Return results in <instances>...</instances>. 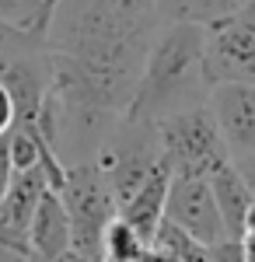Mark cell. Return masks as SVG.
<instances>
[{"mask_svg":"<svg viewBox=\"0 0 255 262\" xmlns=\"http://www.w3.org/2000/svg\"><path fill=\"white\" fill-rule=\"evenodd\" d=\"M206 49L199 25H161L143 60L137 91L130 98L126 116L133 119H164L172 112L206 105L210 98Z\"/></svg>","mask_w":255,"mask_h":262,"instance_id":"obj_1","label":"cell"},{"mask_svg":"<svg viewBox=\"0 0 255 262\" xmlns=\"http://www.w3.org/2000/svg\"><path fill=\"white\" fill-rule=\"evenodd\" d=\"M91 161L98 164V171L105 175L116 203L122 206L143 185V179L164 161L161 158V140H157V122L133 119V116L122 112Z\"/></svg>","mask_w":255,"mask_h":262,"instance_id":"obj_2","label":"cell"},{"mask_svg":"<svg viewBox=\"0 0 255 262\" xmlns=\"http://www.w3.org/2000/svg\"><path fill=\"white\" fill-rule=\"evenodd\" d=\"M154 122L157 140H161V158L172 175H210L220 164L231 161L210 105H193V108L172 112Z\"/></svg>","mask_w":255,"mask_h":262,"instance_id":"obj_3","label":"cell"},{"mask_svg":"<svg viewBox=\"0 0 255 262\" xmlns=\"http://www.w3.org/2000/svg\"><path fill=\"white\" fill-rule=\"evenodd\" d=\"M59 196H63V206L70 213V252L84 255V259H98L101 234H105L109 221L119 213V203L105 175L98 171V164L95 161L67 164V179H63Z\"/></svg>","mask_w":255,"mask_h":262,"instance_id":"obj_4","label":"cell"},{"mask_svg":"<svg viewBox=\"0 0 255 262\" xmlns=\"http://www.w3.org/2000/svg\"><path fill=\"white\" fill-rule=\"evenodd\" d=\"M206 74L214 84H255V0H245L235 14L203 28Z\"/></svg>","mask_w":255,"mask_h":262,"instance_id":"obj_5","label":"cell"},{"mask_svg":"<svg viewBox=\"0 0 255 262\" xmlns=\"http://www.w3.org/2000/svg\"><path fill=\"white\" fill-rule=\"evenodd\" d=\"M164 221L178 224L182 231H189L203 245L227 238V227H224V217L217 210L206 175H172L168 200H164Z\"/></svg>","mask_w":255,"mask_h":262,"instance_id":"obj_6","label":"cell"},{"mask_svg":"<svg viewBox=\"0 0 255 262\" xmlns=\"http://www.w3.org/2000/svg\"><path fill=\"white\" fill-rule=\"evenodd\" d=\"M206 105H210L217 129L227 143L231 161L255 154V84H238V81L214 84Z\"/></svg>","mask_w":255,"mask_h":262,"instance_id":"obj_7","label":"cell"},{"mask_svg":"<svg viewBox=\"0 0 255 262\" xmlns=\"http://www.w3.org/2000/svg\"><path fill=\"white\" fill-rule=\"evenodd\" d=\"M28 248L32 255H39L46 262H59L70 252V213L63 206V196L56 189H46L42 192L39 206L28 221Z\"/></svg>","mask_w":255,"mask_h":262,"instance_id":"obj_8","label":"cell"},{"mask_svg":"<svg viewBox=\"0 0 255 262\" xmlns=\"http://www.w3.org/2000/svg\"><path fill=\"white\" fill-rule=\"evenodd\" d=\"M168 182H172V171H168V164L161 161L143 179L137 192L130 196V200L119 206V217L130 224L133 231H137L143 242H151L157 231V224L164 221V200H168Z\"/></svg>","mask_w":255,"mask_h":262,"instance_id":"obj_9","label":"cell"},{"mask_svg":"<svg viewBox=\"0 0 255 262\" xmlns=\"http://www.w3.org/2000/svg\"><path fill=\"white\" fill-rule=\"evenodd\" d=\"M49 189V175H46V168L42 164H32V168H18L14 171V179L7 185V192H4V200H0V221L11 224L14 231H28V221H32V213H35V206H39L42 192ZM28 238V234H25Z\"/></svg>","mask_w":255,"mask_h":262,"instance_id":"obj_10","label":"cell"},{"mask_svg":"<svg viewBox=\"0 0 255 262\" xmlns=\"http://www.w3.org/2000/svg\"><path fill=\"white\" fill-rule=\"evenodd\" d=\"M206 179H210V189H214L217 210H220V217H224L227 234H231V238H238V227H241V221H245L248 206L255 203L252 185L241 179V171L235 168V161L220 164V168H217V171H210Z\"/></svg>","mask_w":255,"mask_h":262,"instance_id":"obj_11","label":"cell"},{"mask_svg":"<svg viewBox=\"0 0 255 262\" xmlns=\"http://www.w3.org/2000/svg\"><path fill=\"white\" fill-rule=\"evenodd\" d=\"M161 25H214V21L235 14L245 0H154Z\"/></svg>","mask_w":255,"mask_h":262,"instance_id":"obj_12","label":"cell"},{"mask_svg":"<svg viewBox=\"0 0 255 262\" xmlns=\"http://www.w3.org/2000/svg\"><path fill=\"white\" fill-rule=\"evenodd\" d=\"M143 248H147V242L116 213V217L109 221V227H105V234H101L98 259L101 262H137L140 255H143Z\"/></svg>","mask_w":255,"mask_h":262,"instance_id":"obj_13","label":"cell"},{"mask_svg":"<svg viewBox=\"0 0 255 262\" xmlns=\"http://www.w3.org/2000/svg\"><path fill=\"white\" fill-rule=\"evenodd\" d=\"M151 242H157L161 248H168L178 262H210V245H203L199 238H193L189 231H182V227L172 224V221L157 224Z\"/></svg>","mask_w":255,"mask_h":262,"instance_id":"obj_14","label":"cell"},{"mask_svg":"<svg viewBox=\"0 0 255 262\" xmlns=\"http://www.w3.org/2000/svg\"><path fill=\"white\" fill-rule=\"evenodd\" d=\"M0 18L42 35L49 21V0H0Z\"/></svg>","mask_w":255,"mask_h":262,"instance_id":"obj_15","label":"cell"},{"mask_svg":"<svg viewBox=\"0 0 255 262\" xmlns=\"http://www.w3.org/2000/svg\"><path fill=\"white\" fill-rule=\"evenodd\" d=\"M21 46H42V35L28 32V28H18V25L0 18V56L11 53V49H21Z\"/></svg>","mask_w":255,"mask_h":262,"instance_id":"obj_16","label":"cell"},{"mask_svg":"<svg viewBox=\"0 0 255 262\" xmlns=\"http://www.w3.org/2000/svg\"><path fill=\"white\" fill-rule=\"evenodd\" d=\"M238 242H241V262H255V203L238 227Z\"/></svg>","mask_w":255,"mask_h":262,"instance_id":"obj_17","label":"cell"},{"mask_svg":"<svg viewBox=\"0 0 255 262\" xmlns=\"http://www.w3.org/2000/svg\"><path fill=\"white\" fill-rule=\"evenodd\" d=\"M0 248H7V252H18V255H32V248H28V238L14 231L11 224L0 221Z\"/></svg>","mask_w":255,"mask_h":262,"instance_id":"obj_18","label":"cell"},{"mask_svg":"<svg viewBox=\"0 0 255 262\" xmlns=\"http://www.w3.org/2000/svg\"><path fill=\"white\" fill-rule=\"evenodd\" d=\"M14 129V98L7 91V84L0 81V137H7Z\"/></svg>","mask_w":255,"mask_h":262,"instance_id":"obj_19","label":"cell"},{"mask_svg":"<svg viewBox=\"0 0 255 262\" xmlns=\"http://www.w3.org/2000/svg\"><path fill=\"white\" fill-rule=\"evenodd\" d=\"M14 179V161H11V147H7V137H0V200L7 192V185Z\"/></svg>","mask_w":255,"mask_h":262,"instance_id":"obj_20","label":"cell"},{"mask_svg":"<svg viewBox=\"0 0 255 262\" xmlns=\"http://www.w3.org/2000/svg\"><path fill=\"white\" fill-rule=\"evenodd\" d=\"M137 262H178L168 248H161L157 242H147V248H143V255H140Z\"/></svg>","mask_w":255,"mask_h":262,"instance_id":"obj_21","label":"cell"},{"mask_svg":"<svg viewBox=\"0 0 255 262\" xmlns=\"http://www.w3.org/2000/svg\"><path fill=\"white\" fill-rule=\"evenodd\" d=\"M235 168L241 171V179L252 185V192H255V154H245V158H235Z\"/></svg>","mask_w":255,"mask_h":262,"instance_id":"obj_22","label":"cell"},{"mask_svg":"<svg viewBox=\"0 0 255 262\" xmlns=\"http://www.w3.org/2000/svg\"><path fill=\"white\" fill-rule=\"evenodd\" d=\"M59 262H98V259H84V255H74V252H67Z\"/></svg>","mask_w":255,"mask_h":262,"instance_id":"obj_23","label":"cell"},{"mask_svg":"<svg viewBox=\"0 0 255 262\" xmlns=\"http://www.w3.org/2000/svg\"><path fill=\"white\" fill-rule=\"evenodd\" d=\"M14 262H46V259H39V255H21V259H14Z\"/></svg>","mask_w":255,"mask_h":262,"instance_id":"obj_24","label":"cell"},{"mask_svg":"<svg viewBox=\"0 0 255 262\" xmlns=\"http://www.w3.org/2000/svg\"><path fill=\"white\" fill-rule=\"evenodd\" d=\"M49 7H53V0H49Z\"/></svg>","mask_w":255,"mask_h":262,"instance_id":"obj_25","label":"cell"},{"mask_svg":"<svg viewBox=\"0 0 255 262\" xmlns=\"http://www.w3.org/2000/svg\"><path fill=\"white\" fill-rule=\"evenodd\" d=\"M53 4H56V0H53Z\"/></svg>","mask_w":255,"mask_h":262,"instance_id":"obj_26","label":"cell"}]
</instances>
